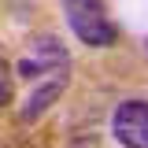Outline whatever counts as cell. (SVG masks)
I'll list each match as a JSON object with an SVG mask.
<instances>
[{
	"label": "cell",
	"mask_w": 148,
	"mask_h": 148,
	"mask_svg": "<svg viewBox=\"0 0 148 148\" xmlns=\"http://www.w3.org/2000/svg\"><path fill=\"white\" fill-rule=\"evenodd\" d=\"M63 15L71 22L74 37L89 48H108L115 45V22H111L104 0H63Z\"/></svg>",
	"instance_id": "cell-1"
},
{
	"label": "cell",
	"mask_w": 148,
	"mask_h": 148,
	"mask_svg": "<svg viewBox=\"0 0 148 148\" xmlns=\"http://www.w3.org/2000/svg\"><path fill=\"white\" fill-rule=\"evenodd\" d=\"M67 63H71V56L63 48V41L48 34V37H34L26 45V52H22L15 71H18V78L37 82V78H45V74H52V71H63Z\"/></svg>",
	"instance_id": "cell-2"
},
{
	"label": "cell",
	"mask_w": 148,
	"mask_h": 148,
	"mask_svg": "<svg viewBox=\"0 0 148 148\" xmlns=\"http://www.w3.org/2000/svg\"><path fill=\"white\" fill-rule=\"evenodd\" d=\"M111 133L122 148H148V100H122L111 115Z\"/></svg>",
	"instance_id": "cell-3"
},
{
	"label": "cell",
	"mask_w": 148,
	"mask_h": 148,
	"mask_svg": "<svg viewBox=\"0 0 148 148\" xmlns=\"http://www.w3.org/2000/svg\"><path fill=\"white\" fill-rule=\"evenodd\" d=\"M63 89H67V67H63V71L45 74V78H37L18 115H22L26 122H37V119H41V115H45V111H48L56 100H59V92H63Z\"/></svg>",
	"instance_id": "cell-4"
}]
</instances>
